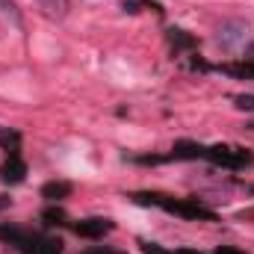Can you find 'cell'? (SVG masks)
<instances>
[{"label": "cell", "instance_id": "1", "mask_svg": "<svg viewBox=\"0 0 254 254\" xmlns=\"http://www.w3.org/2000/svg\"><path fill=\"white\" fill-rule=\"evenodd\" d=\"M246 33H249V27L240 21V27H237V21H228V24H222V30H219V42L225 45V48H237L243 39H246Z\"/></svg>", "mask_w": 254, "mask_h": 254}, {"label": "cell", "instance_id": "2", "mask_svg": "<svg viewBox=\"0 0 254 254\" xmlns=\"http://www.w3.org/2000/svg\"><path fill=\"white\" fill-rule=\"evenodd\" d=\"M36 6H39L42 15H48L51 21H63L65 15H68V9H71L68 0H36Z\"/></svg>", "mask_w": 254, "mask_h": 254}, {"label": "cell", "instance_id": "3", "mask_svg": "<svg viewBox=\"0 0 254 254\" xmlns=\"http://www.w3.org/2000/svg\"><path fill=\"white\" fill-rule=\"evenodd\" d=\"M237 107H240V110H249V113H254V95H240V98H237Z\"/></svg>", "mask_w": 254, "mask_h": 254}, {"label": "cell", "instance_id": "4", "mask_svg": "<svg viewBox=\"0 0 254 254\" xmlns=\"http://www.w3.org/2000/svg\"><path fill=\"white\" fill-rule=\"evenodd\" d=\"M9 204H12V201H9V198H6V195H0V210H6V207H9Z\"/></svg>", "mask_w": 254, "mask_h": 254}]
</instances>
